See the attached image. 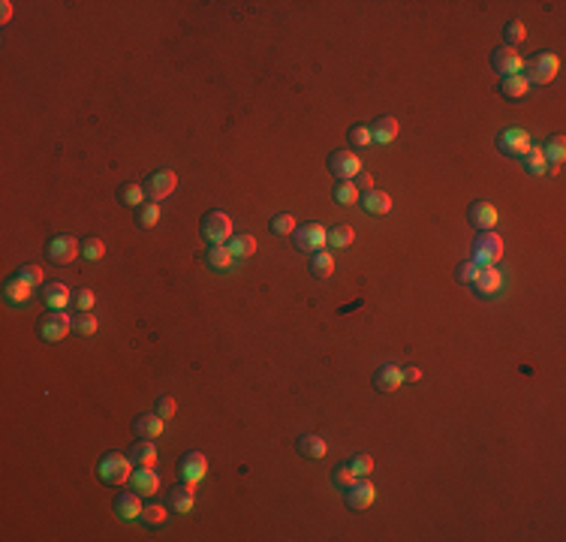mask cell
Instances as JSON below:
<instances>
[{
	"instance_id": "obj_1",
	"label": "cell",
	"mask_w": 566,
	"mask_h": 542,
	"mask_svg": "<svg viewBox=\"0 0 566 542\" xmlns=\"http://www.w3.org/2000/svg\"><path fill=\"white\" fill-rule=\"evenodd\" d=\"M557 72H560V58L555 52H539L521 67V75L530 82V87L533 85H551L557 79Z\"/></svg>"
},
{
	"instance_id": "obj_2",
	"label": "cell",
	"mask_w": 566,
	"mask_h": 542,
	"mask_svg": "<svg viewBox=\"0 0 566 542\" xmlns=\"http://www.w3.org/2000/svg\"><path fill=\"white\" fill-rule=\"evenodd\" d=\"M136 470V464L130 461V455H121V452H106L97 464V473L106 485H124L130 482V476Z\"/></svg>"
},
{
	"instance_id": "obj_3",
	"label": "cell",
	"mask_w": 566,
	"mask_h": 542,
	"mask_svg": "<svg viewBox=\"0 0 566 542\" xmlns=\"http://www.w3.org/2000/svg\"><path fill=\"white\" fill-rule=\"evenodd\" d=\"M293 244H295L298 254H317V250H322L325 244H329V229L317 220H310L305 226H295Z\"/></svg>"
},
{
	"instance_id": "obj_4",
	"label": "cell",
	"mask_w": 566,
	"mask_h": 542,
	"mask_svg": "<svg viewBox=\"0 0 566 542\" xmlns=\"http://www.w3.org/2000/svg\"><path fill=\"white\" fill-rule=\"evenodd\" d=\"M500 259H503V238L494 229L476 235V242H473V262L476 266L488 269V266H497Z\"/></svg>"
},
{
	"instance_id": "obj_5",
	"label": "cell",
	"mask_w": 566,
	"mask_h": 542,
	"mask_svg": "<svg viewBox=\"0 0 566 542\" xmlns=\"http://www.w3.org/2000/svg\"><path fill=\"white\" fill-rule=\"evenodd\" d=\"M199 232L208 244H226L232 238V220L226 211H208L202 223H199Z\"/></svg>"
},
{
	"instance_id": "obj_6",
	"label": "cell",
	"mask_w": 566,
	"mask_h": 542,
	"mask_svg": "<svg viewBox=\"0 0 566 542\" xmlns=\"http://www.w3.org/2000/svg\"><path fill=\"white\" fill-rule=\"evenodd\" d=\"M36 332H40V337L48 340V344H58V340H64L72 332V317L67 310H52V313H45V317L40 320Z\"/></svg>"
},
{
	"instance_id": "obj_7",
	"label": "cell",
	"mask_w": 566,
	"mask_h": 542,
	"mask_svg": "<svg viewBox=\"0 0 566 542\" xmlns=\"http://www.w3.org/2000/svg\"><path fill=\"white\" fill-rule=\"evenodd\" d=\"M497 148H500V154L521 160L527 151L533 148V142H530V133H527L524 127H506L497 136Z\"/></svg>"
},
{
	"instance_id": "obj_8",
	"label": "cell",
	"mask_w": 566,
	"mask_h": 542,
	"mask_svg": "<svg viewBox=\"0 0 566 542\" xmlns=\"http://www.w3.org/2000/svg\"><path fill=\"white\" fill-rule=\"evenodd\" d=\"M45 254H48V259H52L55 266H70V262L82 254V244L75 242L70 232H60V235H55L52 242H48Z\"/></svg>"
},
{
	"instance_id": "obj_9",
	"label": "cell",
	"mask_w": 566,
	"mask_h": 542,
	"mask_svg": "<svg viewBox=\"0 0 566 542\" xmlns=\"http://www.w3.org/2000/svg\"><path fill=\"white\" fill-rule=\"evenodd\" d=\"M175 187H178V175L172 169H160L154 172L151 178L145 181V193H148V202H163V199H169L175 193Z\"/></svg>"
},
{
	"instance_id": "obj_10",
	"label": "cell",
	"mask_w": 566,
	"mask_h": 542,
	"mask_svg": "<svg viewBox=\"0 0 566 542\" xmlns=\"http://www.w3.org/2000/svg\"><path fill=\"white\" fill-rule=\"evenodd\" d=\"M374 500H376V488H374V482H368L364 476H359L353 485L349 488H344V503L353 512H361V509H368V506H374Z\"/></svg>"
},
{
	"instance_id": "obj_11",
	"label": "cell",
	"mask_w": 566,
	"mask_h": 542,
	"mask_svg": "<svg viewBox=\"0 0 566 542\" xmlns=\"http://www.w3.org/2000/svg\"><path fill=\"white\" fill-rule=\"evenodd\" d=\"M208 473V458L202 455V452H187V455L178 461V476L181 482L187 485H199Z\"/></svg>"
},
{
	"instance_id": "obj_12",
	"label": "cell",
	"mask_w": 566,
	"mask_h": 542,
	"mask_svg": "<svg viewBox=\"0 0 566 542\" xmlns=\"http://www.w3.org/2000/svg\"><path fill=\"white\" fill-rule=\"evenodd\" d=\"M329 169L341 181H353L356 175L361 172V157L353 154V151H334V154L329 157Z\"/></svg>"
},
{
	"instance_id": "obj_13",
	"label": "cell",
	"mask_w": 566,
	"mask_h": 542,
	"mask_svg": "<svg viewBox=\"0 0 566 542\" xmlns=\"http://www.w3.org/2000/svg\"><path fill=\"white\" fill-rule=\"evenodd\" d=\"M521 67H524V58L515 52V48L500 45V48H494V52H491V70L500 72L503 79H506V75L521 72Z\"/></svg>"
},
{
	"instance_id": "obj_14",
	"label": "cell",
	"mask_w": 566,
	"mask_h": 542,
	"mask_svg": "<svg viewBox=\"0 0 566 542\" xmlns=\"http://www.w3.org/2000/svg\"><path fill=\"white\" fill-rule=\"evenodd\" d=\"M467 220H470V226H476V229L491 232L497 226V220H500V214H497V208L491 202H482V199H479V202H473L467 208Z\"/></svg>"
},
{
	"instance_id": "obj_15",
	"label": "cell",
	"mask_w": 566,
	"mask_h": 542,
	"mask_svg": "<svg viewBox=\"0 0 566 542\" xmlns=\"http://www.w3.org/2000/svg\"><path fill=\"white\" fill-rule=\"evenodd\" d=\"M31 296H33V283H28L21 274H12L4 283V298L9 305H28Z\"/></svg>"
},
{
	"instance_id": "obj_16",
	"label": "cell",
	"mask_w": 566,
	"mask_h": 542,
	"mask_svg": "<svg viewBox=\"0 0 566 542\" xmlns=\"http://www.w3.org/2000/svg\"><path fill=\"white\" fill-rule=\"evenodd\" d=\"M193 506H196V485L181 482L178 488L169 491V509L172 512L187 515V512H193Z\"/></svg>"
},
{
	"instance_id": "obj_17",
	"label": "cell",
	"mask_w": 566,
	"mask_h": 542,
	"mask_svg": "<svg viewBox=\"0 0 566 542\" xmlns=\"http://www.w3.org/2000/svg\"><path fill=\"white\" fill-rule=\"evenodd\" d=\"M473 289H476V296L491 298V296H497L500 289H503V274H500L494 266H488V269H482L479 277L473 281Z\"/></svg>"
},
{
	"instance_id": "obj_18",
	"label": "cell",
	"mask_w": 566,
	"mask_h": 542,
	"mask_svg": "<svg viewBox=\"0 0 566 542\" xmlns=\"http://www.w3.org/2000/svg\"><path fill=\"white\" fill-rule=\"evenodd\" d=\"M142 509H145V503H142L139 491H124V494H118V500H115V512L124 521L142 519Z\"/></svg>"
},
{
	"instance_id": "obj_19",
	"label": "cell",
	"mask_w": 566,
	"mask_h": 542,
	"mask_svg": "<svg viewBox=\"0 0 566 542\" xmlns=\"http://www.w3.org/2000/svg\"><path fill=\"white\" fill-rule=\"evenodd\" d=\"M130 485H133V491H139L142 497H151L160 491V476L154 467H136L130 476Z\"/></svg>"
},
{
	"instance_id": "obj_20",
	"label": "cell",
	"mask_w": 566,
	"mask_h": 542,
	"mask_svg": "<svg viewBox=\"0 0 566 542\" xmlns=\"http://www.w3.org/2000/svg\"><path fill=\"white\" fill-rule=\"evenodd\" d=\"M75 298V293H70L67 283H43V301L45 308L52 310H67V305Z\"/></svg>"
},
{
	"instance_id": "obj_21",
	"label": "cell",
	"mask_w": 566,
	"mask_h": 542,
	"mask_svg": "<svg viewBox=\"0 0 566 542\" xmlns=\"http://www.w3.org/2000/svg\"><path fill=\"white\" fill-rule=\"evenodd\" d=\"M401 383H404V376H401V368H398V364H380V368H376V374H374V389H376V392H383V395L395 392Z\"/></svg>"
},
{
	"instance_id": "obj_22",
	"label": "cell",
	"mask_w": 566,
	"mask_h": 542,
	"mask_svg": "<svg viewBox=\"0 0 566 542\" xmlns=\"http://www.w3.org/2000/svg\"><path fill=\"white\" fill-rule=\"evenodd\" d=\"M398 133H401L398 118H392V115H383L380 121L371 124V142H376V145H392Z\"/></svg>"
},
{
	"instance_id": "obj_23",
	"label": "cell",
	"mask_w": 566,
	"mask_h": 542,
	"mask_svg": "<svg viewBox=\"0 0 566 542\" xmlns=\"http://www.w3.org/2000/svg\"><path fill=\"white\" fill-rule=\"evenodd\" d=\"M359 202H361V208L368 211V214H374V217H380V214L392 211V196H388L386 190H376V187H374V190H364Z\"/></svg>"
},
{
	"instance_id": "obj_24",
	"label": "cell",
	"mask_w": 566,
	"mask_h": 542,
	"mask_svg": "<svg viewBox=\"0 0 566 542\" xmlns=\"http://www.w3.org/2000/svg\"><path fill=\"white\" fill-rule=\"evenodd\" d=\"M130 461L136 464V467H154L157 464V446H154V440H136V443L130 446Z\"/></svg>"
},
{
	"instance_id": "obj_25",
	"label": "cell",
	"mask_w": 566,
	"mask_h": 542,
	"mask_svg": "<svg viewBox=\"0 0 566 542\" xmlns=\"http://www.w3.org/2000/svg\"><path fill=\"white\" fill-rule=\"evenodd\" d=\"M133 431H136V437H142V440H157L163 434V419L157 413H142L139 419L133 422Z\"/></svg>"
},
{
	"instance_id": "obj_26",
	"label": "cell",
	"mask_w": 566,
	"mask_h": 542,
	"mask_svg": "<svg viewBox=\"0 0 566 542\" xmlns=\"http://www.w3.org/2000/svg\"><path fill=\"white\" fill-rule=\"evenodd\" d=\"M500 94L509 97V99H521V97L530 94V82H527L521 72L506 75V79H500Z\"/></svg>"
},
{
	"instance_id": "obj_27",
	"label": "cell",
	"mask_w": 566,
	"mask_h": 542,
	"mask_svg": "<svg viewBox=\"0 0 566 542\" xmlns=\"http://www.w3.org/2000/svg\"><path fill=\"white\" fill-rule=\"evenodd\" d=\"M543 154L548 160V172H557L560 163L566 160V139L563 136H551L545 142V148H543Z\"/></svg>"
},
{
	"instance_id": "obj_28",
	"label": "cell",
	"mask_w": 566,
	"mask_h": 542,
	"mask_svg": "<svg viewBox=\"0 0 566 542\" xmlns=\"http://www.w3.org/2000/svg\"><path fill=\"white\" fill-rule=\"evenodd\" d=\"M208 266L211 271H229L235 266V256L229 254V247L226 244H208Z\"/></svg>"
},
{
	"instance_id": "obj_29",
	"label": "cell",
	"mask_w": 566,
	"mask_h": 542,
	"mask_svg": "<svg viewBox=\"0 0 566 542\" xmlns=\"http://www.w3.org/2000/svg\"><path fill=\"white\" fill-rule=\"evenodd\" d=\"M226 247H229V254L235 259H247V256L256 254V238L247 235V232H238V235H232L229 242H226Z\"/></svg>"
},
{
	"instance_id": "obj_30",
	"label": "cell",
	"mask_w": 566,
	"mask_h": 542,
	"mask_svg": "<svg viewBox=\"0 0 566 542\" xmlns=\"http://www.w3.org/2000/svg\"><path fill=\"white\" fill-rule=\"evenodd\" d=\"M118 199H121V202L127 205V208H142V205H145V199H148V193H145V184H136V181L121 184Z\"/></svg>"
},
{
	"instance_id": "obj_31",
	"label": "cell",
	"mask_w": 566,
	"mask_h": 542,
	"mask_svg": "<svg viewBox=\"0 0 566 542\" xmlns=\"http://www.w3.org/2000/svg\"><path fill=\"white\" fill-rule=\"evenodd\" d=\"M298 452L305 458H325L329 446H325V440L320 434H301L298 437Z\"/></svg>"
},
{
	"instance_id": "obj_32",
	"label": "cell",
	"mask_w": 566,
	"mask_h": 542,
	"mask_svg": "<svg viewBox=\"0 0 566 542\" xmlns=\"http://www.w3.org/2000/svg\"><path fill=\"white\" fill-rule=\"evenodd\" d=\"M310 271H313V277H320V281H329L334 274V256L329 250H317L310 259Z\"/></svg>"
},
{
	"instance_id": "obj_33",
	"label": "cell",
	"mask_w": 566,
	"mask_h": 542,
	"mask_svg": "<svg viewBox=\"0 0 566 542\" xmlns=\"http://www.w3.org/2000/svg\"><path fill=\"white\" fill-rule=\"evenodd\" d=\"M521 163H524V169L530 172V175H548V160L543 154V148H530L521 157Z\"/></svg>"
},
{
	"instance_id": "obj_34",
	"label": "cell",
	"mask_w": 566,
	"mask_h": 542,
	"mask_svg": "<svg viewBox=\"0 0 566 542\" xmlns=\"http://www.w3.org/2000/svg\"><path fill=\"white\" fill-rule=\"evenodd\" d=\"M97 329H99V323H97V317H94V310H82L79 317H72V332H75V335L94 337Z\"/></svg>"
},
{
	"instance_id": "obj_35",
	"label": "cell",
	"mask_w": 566,
	"mask_h": 542,
	"mask_svg": "<svg viewBox=\"0 0 566 542\" xmlns=\"http://www.w3.org/2000/svg\"><path fill=\"white\" fill-rule=\"evenodd\" d=\"M136 223H139L142 229H154L160 223V202H145L142 208H136Z\"/></svg>"
},
{
	"instance_id": "obj_36",
	"label": "cell",
	"mask_w": 566,
	"mask_h": 542,
	"mask_svg": "<svg viewBox=\"0 0 566 542\" xmlns=\"http://www.w3.org/2000/svg\"><path fill=\"white\" fill-rule=\"evenodd\" d=\"M353 242H356V232H353V226H347V223L334 226V229L329 232V244H332L334 250H347Z\"/></svg>"
},
{
	"instance_id": "obj_37",
	"label": "cell",
	"mask_w": 566,
	"mask_h": 542,
	"mask_svg": "<svg viewBox=\"0 0 566 542\" xmlns=\"http://www.w3.org/2000/svg\"><path fill=\"white\" fill-rule=\"evenodd\" d=\"M503 36H506V45L515 48L518 43L527 40V24L521 18H512V21H506V28H503Z\"/></svg>"
},
{
	"instance_id": "obj_38",
	"label": "cell",
	"mask_w": 566,
	"mask_h": 542,
	"mask_svg": "<svg viewBox=\"0 0 566 542\" xmlns=\"http://www.w3.org/2000/svg\"><path fill=\"white\" fill-rule=\"evenodd\" d=\"M334 199H337V205H356L361 199V193H359V187L353 181H341L334 187Z\"/></svg>"
},
{
	"instance_id": "obj_39",
	"label": "cell",
	"mask_w": 566,
	"mask_h": 542,
	"mask_svg": "<svg viewBox=\"0 0 566 542\" xmlns=\"http://www.w3.org/2000/svg\"><path fill=\"white\" fill-rule=\"evenodd\" d=\"M82 256L87 262H99L106 256V242H103V238H85V242H82Z\"/></svg>"
},
{
	"instance_id": "obj_40",
	"label": "cell",
	"mask_w": 566,
	"mask_h": 542,
	"mask_svg": "<svg viewBox=\"0 0 566 542\" xmlns=\"http://www.w3.org/2000/svg\"><path fill=\"white\" fill-rule=\"evenodd\" d=\"M268 229H271V235H278V238L293 235L295 232V217H293V214H278V217L268 223Z\"/></svg>"
},
{
	"instance_id": "obj_41",
	"label": "cell",
	"mask_w": 566,
	"mask_h": 542,
	"mask_svg": "<svg viewBox=\"0 0 566 542\" xmlns=\"http://www.w3.org/2000/svg\"><path fill=\"white\" fill-rule=\"evenodd\" d=\"M166 519H169V509H163L160 503H148V506L142 509V521H145V524H151V527L166 524Z\"/></svg>"
},
{
	"instance_id": "obj_42",
	"label": "cell",
	"mask_w": 566,
	"mask_h": 542,
	"mask_svg": "<svg viewBox=\"0 0 566 542\" xmlns=\"http://www.w3.org/2000/svg\"><path fill=\"white\" fill-rule=\"evenodd\" d=\"M356 473H353V467H349V464H337V467L332 470V485L334 488H349L356 482Z\"/></svg>"
},
{
	"instance_id": "obj_43",
	"label": "cell",
	"mask_w": 566,
	"mask_h": 542,
	"mask_svg": "<svg viewBox=\"0 0 566 542\" xmlns=\"http://www.w3.org/2000/svg\"><path fill=\"white\" fill-rule=\"evenodd\" d=\"M479 271H482V266H476L473 259H467V262H461V266H458L455 281H458V283H464V286H473V281L479 277Z\"/></svg>"
},
{
	"instance_id": "obj_44",
	"label": "cell",
	"mask_w": 566,
	"mask_h": 542,
	"mask_svg": "<svg viewBox=\"0 0 566 542\" xmlns=\"http://www.w3.org/2000/svg\"><path fill=\"white\" fill-rule=\"evenodd\" d=\"M347 464L353 467V473H356V476H368V473L374 470V458L368 455V452H359V455H356V458H349Z\"/></svg>"
},
{
	"instance_id": "obj_45",
	"label": "cell",
	"mask_w": 566,
	"mask_h": 542,
	"mask_svg": "<svg viewBox=\"0 0 566 542\" xmlns=\"http://www.w3.org/2000/svg\"><path fill=\"white\" fill-rule=\"evenodd\" d=\"M163 422H169V419H175V413H178V404H175V398H169V395H163V398H157V410H154Z\"/></svg>"
},
{
	"instance_id": "obj_46",
	"label": "cell",
	"mask_w": 566,
	"mask_h": 542,
	"mask_svg": "<svg viewBox=\"0 0 566 542\" xmlns=\"http://www.w3.org/2000/svg\"><path fill=\"white\" fill-rule=\"evenodd\" d=\"M349 142H353L356 148H368L371 145V127H364V124L349 127Z\"/></svg>"
},
{
	"instance_id": "obj_47",
	"label": "cell",
	"mask_w": 566,
	"mask_h": 542,
	"mask_svg": "<svg viewBox=\"0 0 566 542\" xmlns=\"http://www.w3.org/2000/svg\"><path fill=\"white\" fill-rule=\"evenodd\" d=\"M72 301H75V308H79V310H94L97 296H94V289H79Z\"/></svg>"
},
{
	"instance_id": "obj_48",
	"label": "cell",
	"mask_w": 566,
	"mask_h": 542,
	"mask_svg": "<svg viewBox=\"0 0 566 542\" xmlns=\"http://www.w3.org/2000/svg\"><path fill=\"white\" fill-rule=\"evenodd\" d=\"M18 274H21L28 283H33V286H40V283H43V269H40V266H21V269H18Z\"/></svg>"
},
{
	"instance_id": "obj_49",
	"label": "cell",
	"mask_w": 566,
	"mask_h": 542,
	"mask_svg": "<svg viewBox=\"0 0 566 542\" xmlns=\"http://www.w3.org/2000/svg\"><path fill=\"white\" fill-rule=\"evenodd\" d=\"M353 184L359 187V193H364V190H374V178H371L368 172H359L356 178H353Z\"/></svg>"
},
{
	"instance_id": "obj_50",
	"label": "cell",
	"mask_w": 566,
	"mask_h": 542,
	"mask_svg": "<svg viewBox=\"0 0 566 542\" xmlns=\"http://www.w3.org/2000/svg\"><path fill=\"white\" fill-rule=\"evenodd\" d=\"M401 376H404V383H419L422 371L416 368V364H407V368H401Z\"/></svg>"
},
{
	"instance_id": "obj_51",
	"label": "cell",
	"mask_w": 566,
	"mask_h": 542,
	"mask_svg": "<svg viewBox=\"0 0 566 542\" xmlns=\"http://www.w3.org/2000/svg\"><path fill=\"white\" fill-rule=\"evenodd\" d=\"M0 6H4V9H0V21H9L12 18V4H9V0H4V4H0Z\"/></svg>"
}]
</instances>
